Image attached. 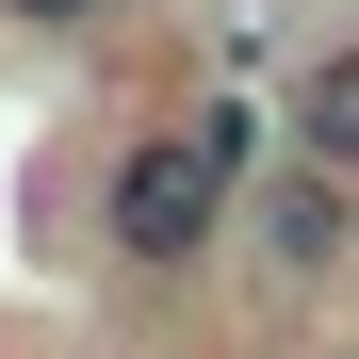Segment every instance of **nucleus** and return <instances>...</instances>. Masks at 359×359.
<instances>
[{
  "instance_id": "nucleus-1",
  "label": "nucleus",
  "mask_w": 359,
  "mask_h": 359,
  "mask_svg": "<svg viewBox=\"0 0 359 359\" xmlns=\"http://www.w3.org/2000/svg\"><path fill=\"white\" fill-rule=\"evenodd\" d=\"M262 163H278V147H262ZM262 163L229 147L212 114H147V131L98 163V245L131 262V278H196L229 229H245V180H262Z\"/></svg>"
},
{
  "instance_id": "nucleus-2",
  "label": "nucleus",
  "mask_w": 359,
  "mask_h": 359,
  "mask_svg": "<svg viewBox=\"0 0 359 359\" xmlns=\"http://www.w3.org/2000/svg\"><path fill=\"white\" fill-rule=\"evenodd\" d=\"M245 245H262L278 278H343V262H359V163H327V147L278 131V163L245 180Z\"/></svg>"
},
{
  "instance_id": "nucleus-3",
  "label": "nucleus",
  "mask_w": 359,
  "mask_h": 359,
  "mask_svg": "<svg viewBox=\"0 0 359 359\" xmlns=\"http://www.w3.org/2000/svg\"><path fill=\"white\" fill-rule=\"evenodd\" d=\"M278 131H294V147H327V163H359V33H327L311 66L278 82Z\"/></svg>"
},
{
  "instance_id": "nucleus-4",
  "label": "nucleus",
  "mask_w": 359,
  "mask_h": 359,
  "mask_svg": "<svg viewBox=\"0 0 359 359\" xmlns=\"http://www.w3.org/2000/svg\"><path fill=\"white\" fill-rule=\"evenodd\" d=\"M114 17V0H0V33H49V49H66V33H98Z\"/></svg>"
}]
</instances>
